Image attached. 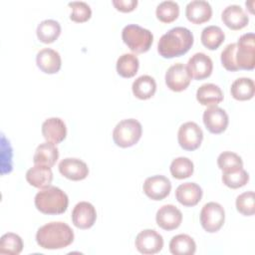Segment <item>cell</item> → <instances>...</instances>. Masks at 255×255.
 Segmentation results:
<instances>
[{
	"instance_id": "1",
	"label": "cell",
	"mask_w": 255,
	"mask_h": 255,
	"mask_svg": "<svg viewBox=\"0 0 255 255\" xmlns=\"http://www.w3.org/2000/svg\"><path fill=\"white\" fill-rule=\"evenodd\" d=\"M193 41V34L189 29L177 26L160 37L157 43V52L165 59L180 57L189 51Z\"/></svg>"
},
{
	"instance_id": "2",
	"label": "cell",
	"mask_w": 255,
	"mask_h": 255,
	"mask_svg": "<svg viewBox=\"0 0 255 255\" xmlns=\"http://www.w3.org/2000/svg\"><path fill=\"white\" fill-rule=\"evenodd\" d=\"M74 231L65 222L52 221L41 226L36 233L37 244L43 249H63L74 241Z\"/></svg>"
},
{
	"instance_id": "3",
	"label": "cell",
	"mask_w": 255,
	"mask_h": 255,
	"mask_svg": "<svg viewBox=\"0 0 255 255\" xmlns=\"http://www.w3.org/2000/svg\"><path fill=\"white\" fill-rule=\"evenodd\" d=\"M34 203L40 212L48 215H57L67 210L69 198L61 188L49 185L36 193Z\"/></svg>"
},
{
	"instance_id": "4",
	"label": "cell",
	"mask_w": 255,
	"mask_h": 255,
	"mask_svg": "<svg viewBox=\"0 0 255 255\" xmlns=\"http://www.w3.org/2000/svg\"><path fill=\"white\" fill-rule=\"evenodd\" d=\"M122 39L131 52L141 54L150 49L153 35L148 29L136 24H128L123 28Z\"/></svg>"
},
{
	"instance_id": "5",
	"label": "cell",
	"mask_w": 255,
	"mask_h": 255,
	"mask_svg": "<svg viewBox=\"0 0 255 255\" xmlns=\"http://www.w3.org/2000/svg\"><path fill=\"white\" fill-rule=\"evenodd\" d=\"M142 127L135 119H126L117 124L113 130V139L120 147L134 145L140 138Z\"/></svg>"
},
{
	"instance_id": "6",
	"label": "cell",
	"mask_w": 255,
	"mask_h": 255,
	"mask_svg": "<svg viewBox=\"0 0 255 255\" xmlns=\"http://www.w3.org/2000/svg\"><path fill=\"white\" fill-rule=\"evenodd\" d=\"M235 62L239 70H253L255 67V35L245 33L236 43Z\"/></svg>"
},
{
	"instance_id": "7",
	"label": "cell",
	"mask_w": 255,
	"mask_h": 255,
	"mask_svg": "<svg viewBox=\"0 0 255 255\" xmlns=\"http://www.w3.org/2000/svg\"><path fill=\"white\" fill-rule=\"evenodd\" d=\"M225 220V211L221 204L210 201L203 205L200 211V223L208 233L217 232Z\"/></svg>"
},
{
	"instance_id": "8",
	"label": "cell",
	"mask_w": 255,
	"mask_h": 255,
	"mask_svg": "<svg viewBox=\"0 0 255 255\" xmlns=\"http://www.w3.org/2000/svg\"><path fill=\"white\" fill-rule=\"evenodd\" d=\"M202 139L203 131L196 123L186 122L179 127L177 140L181 148L190 151L195 150L200 146Z\"/></svg>"
},
{
	"instance_id": "9",
	"label": "cell",
	"mask_w": 255,
	"mask_h": 255,
	"mask_svg": "<svg viewBox=\"0 0 255 255\" xmlns=\"http://www.w3.org/2000/svg\"><path fill=\"white\" fill-rule=\"evenodd\" d=\"M136 250L144 255L158 253L163 247V238L153 229H144L140 231L134 240Z\"/></svg>"
},
{
	"instance_id": "10",
	"label": "cell",
	"mask_w": 255,
	"mask_h": 255,
	"mask_svg": "<svg viewBox=\"0 0 255 255\" xmlns=\"http://www.w3.org/2000/svg\"><path fill=\"white\" fill-rule=\"evenodd\" d=\"M191 79L187 67L182 63L171 65L165 73V84L173 92L184 91L189 86Z\"/></svg>"
},
{
	"instance_id": "11",
	"label": "cell",
	"mask_w": 255,
	"mask_h": 255,
	"mask_svg": "<svg viewBox=\"0 0 255 255\" xmlns=\"http://www.w3.org/2000/svg\"><path fill=\"white\" fill-rule=\"evenodd\" d=\"M142 189L148 198L152 200H162L170 193L171 182L166 176L156 174L145 178Z\"/></svg>"
},
{
	"instance_id": "12",
	"label": "cell",
	"mask_w": 255,
	"mask_h": 255,
	"mask_svg": "<svg viewBox=\"0 0 255 255\" xmlns=\"http://www.w3.org/2000/svg\"><path fill=\"white\" fill-rule=\"evenodd\" d=\"M202 120L207 130L215 134L223 132L227 128L229 123L227 113L217 106L208 107L203 112Z\"/></svg>"
},
{
	"instance_id": "13",
	"label": "cell",
	"mask_w": 255,
	"mask_h": 255,
	"mask_svg": "<svg viewBox=\"0 0 255 255\" xmlns=\"http://www.w3.org/2000/svg\"><path fill=\"white\" fill-rule=\"evenodd\" d=\"M96 219V208L88 201H80L73 208L72 221L77 228L89 229L95 224Z\"/></svg>"
},
{
	"instance_id": "14",
	"label": "cell",
	"mask_w": 255,
	"mask_h": 255,
	"mask_svg": "<svg viewBox=\"0 0 255 255\" xmlns=\"http://www.w3.org/2000/svg\"><path fill=\"white\" fill-rule=\"evenodd\" d=\"M60 173L70 180H83L89 174V167L85 161L76 157H66L59 163Z\"/></svg>"
},
{
	"instance_id": "15",
	"label": "cell",
	"mask_w": 255,
	"mask_h": 255,
	"mask_svg": "<svg viewBox=\"0 0 255 255\" xmlns=\"http://www.w3.org/2000/svg\"><path fill=\"white\" fill-rule=\"evenodd\" d=\"M157 225L166 231H171L179 227L182 221L181 211L172 204L162 205L155 214Z\"/></svg>"
},
{
	"instance_id": "16",
	"label": "cell",
	"mask_w": 255,
	"mask_h": 255,
	"mask_svg": "<svg viewBox=\"0 0 255 255\" xmlns=\"http://www.w3.org/2000/svg\"><path fill=\"white\" fill-rule=\"evenodd\" d=\"M187 69L191 78L203 80L208 78L213 70V63L209 56L204 53H195L187 62Z\"/></svg>"
},
{
	"instance_id": "17",
	"label": "cell",
	"mask_w": 255,
	"mask_h": 255,
	"mask_svg": "<svg viewBox=\"0 0 255 255\" xmlns=\"http://www.w3.org/2000/svg\"><path fill=\"white\" fill-rule=\"evenodd\" d=\"M42 134L46 141L58 144L67 135V128L64 121L60 118H49L42 124Z\"/></svg>"
},
{
	"instance_id": "18",
	"label": "cell",
	"mask_w": 255,
	"mask_h": 255,
	"mask_svg": "<svg viewBox=\"0 0 255 255\" xmlns=\"http://www.w3.org/2000/svg\"><path fill=\"white\" fill-rule=\"evenodd\" d=\"M221 19L223 23L231 30H240L249 22L248 15L243 8L237 4L226 6L222 11Z\"/></svg>"
},
{
	"instance_id": "19",
	"label": "cell",
	"mask_w": 255,
	"mask_h": 255,
	"mask_svg": "<svg viewBox=\"0 0 255 255\" xmlns=\"http://www.w3.org/2000/svg\"><path fill=\"white\" fill-rule=\"evenodd\" d=\"M36 63L38 68L46 74H56L62 66L60 54L51 48L40 50L36 56Z\"/></svg>"
},
{
	"instance_id": "20",
	"label": "cell",
	"mask_w": 255,
	"mask_h": 255,
	"mask_svg": "<svg viewBox=\"0 0 255 255\" xmlns=\"http://www.w3.org/2000/svg\"><path fill=\"white\" fill-rule=\"evenodd\" d=\"M185 16L193 24H202L212 16L211 5L205 0H192L185 7Z\"/></svg>"
},
{
	"instance_id": "21",
	"label": "cell",
	"mask_w": 255,
	"mask_h": 255,
	"mask_svg": "<svg viewBox=\"0 0 255 255\" xmlns=\"http://www.w3.org/2000/svg\"><path fill=\"white\" fill-rule=\"evenodd\" d=\"M202 188L195 182H184L175 189V197L183 206L191 207L196 205L202 197Z\"/></svg>"
},
{
	"instance_id": "22",
	"label": "cell",
	"mask_w": 255,
	"mask_h": 255,
	"mask_svg": "<svg viewBox=\"0 0 255 255\" xmlns=\"http://www.w3.org/2000/svg\"><path fill=\"white\" fill-rule=\"evenodd\" d=\"M26 180L36 188H45L51 185L53 180V172L50 166L35 164L26 172Z\"/></svg>"
},
{
	"instance_id": "23",
	"label": "cell",
	"mask_w": 255,
	"mask_h": 255,
	"mask_svg": "<svg viewBox=\"0 0 255 255\" xmlns=\"http://www.w3.org/2000/svg\"><path fill=\"white\" fill-rule=\"evenodd\" d=\"M196 100L202 106H217L223 101V93L217 85L212 83H206L201 85L197 89Z\"/></svg>"
},
{
	"instance_id": "24",
	"label": "cell",
	"mask_w": 255,
	"mask_h": 255,
	"mask_svg": "<svg viewBox=\"0 0 255 255\" xmlns=\"http://www.w3.org/2000/svg\"><path fill=\"white\" fill-rule=\"evenodd\" d=\"M59 158V149L56 144L45 141L40 143L34 153L33 162L34 164H41L52 167Z\"/></svg>"
},
{
	"instance_id": "25",
	"label": "cell",
	"mask_w": 255,
	"mask_h": 255,
	"mask_svg": "<svg viewBox=\"0 0 255 255\" xmlns=\"http://www.w3.org/2000/svg\"><path fill=\"white\" fill-rule=\"evenodd\" d=\"M131 91L134 97L139 100L150 99L156 91L155 80L148 75L139 76L133 81Z\"/></svg>"
},
{
	"instance_id": "26",
	"label": "cell",
	"mask_w": 255,
	"mask_h": 255,
	"mask_svg": "<svg viewBox=\"0 0 255 255\" xmlns=\"http://www.w3.org/2000/svg\"><path fill=\"white\" fill-rule=\"evenodd\" d=\"M37 38L40 42L50 44L55 42L61 34V25L53 19H46L40 22L36 30Z\"/></svg>"
},
{
	"instance_id": "27",
	"label": "cell",
	"mask_w": 255,
	"mask_h": 255,
	"mask_svg": "<svg viewBox=\"0 0 255 255\" xmlns=\"http://www.w3.org/2000/svg\"><path fill=\"white\" fill-rule=\"evenodd\" d=\"M231 96L237 101H248L254 97L255 84L251 78H238L230 88Z\"/></svg>"
},
{
	"instance_id": "28",
	"label": "cell",
	"mask_w": 255,
	"mask_h": 255,
	"mask_svg": "<svg viewBox=\"0 0 255 255\" xmlns=\"http://www.w3.org/2000/svg\"><path fill=\"white\" fill-rule=\"evenodd\" d=\"M169 251L173 255H193L196 251V244L189 235L178 234L171 238Z\"/></svg>"
},
{
	"instance_id": "29",
	"label": "cell",
	"mask_w": 255,
	"mask_h": 255,
	"mask_svg": "<svg viewBox=\"0 0 255 255\" xmlns=\"http://www.w3.org/2000/svg\"><path fill=\"white\" fill-rule=\"evenodd\" d=\"M138 58L131 53H126L120 56L117 60L116 68L118 74L123 78H131L138 71Z\"/></svg>"
},
{
	"instance_id": "30",
	"label": "cell",
	"mask_w": 255,
	"mask_h": 255,
	"mask_svg": "<svg viewBox=\"0 0 255 255\" xmlns=\"http://www.w3.org/2000/svg\"><path fill=\"white\" fill-rule=\"evenodd\" d=\"M225 34L219 26L210 25L205 27L200 36L201 43L209 50H216L224 41Z\"/></svg>"
},
{
	"instance_id": "31",
	"label": "cell",
	"mask_w": 255,
	"mask_h": 255,
	"mask_svg": "<svg viewBox=\"0 0 255 255\" xmlns=\"http://www.w3.org/2000/svg\"><path fill=\"white\" fill-rule=\"evenodd\" d=\"M248 180L249 173L243 167H236L223 170L222 181L226 186L232 189L244 186L248 182Z\"/></svg>"
},
{
	"instance_id": "32",
	"label": "cell",
	"mask_w": 255,
	"mask_h": 255,
	"mask_svg": "<svg viewBox=\"0 0 255 255\" xmlns=\"http://www.w3.org/2000/svg\"><path fill=\"white\" fill-rule=\"evenodd\" d=\"M23 250L22 238L13 232L5 233L0 238V254L18 255Z\"/></svg>"
},
{
	"instance_id": "33",
	"label": "cell",
	"mask_w": 255,
	"mask_h": 255,
	"mask_svg": "<svg viewBox=\"0 0 255 255\" xmlns=\"http://www.w3.org/2000/svg\"><path fill=\"white\" fill-rule=\"evenodd\" d=\"M170 173L176 179H184L192 175L194 165L191 159L185 156L174 158L170 163Z\"/></svg>"
},
{
	"instance_id": "34",
	"label": "cell",
	"mask_w": 255,
	"mask_h": 255,
	"mask_svg": "<svg viewBox=\"0 0 255 255\" xmlns=\"http://www.w3.org/2000/svg\"><path fill=\"white\" fill-rule=\"evenodd\" d=\"M156 17L163 23H171L179 15V5L175 1L165 0L160 2L155 9Z\"/></svg>"
},
{
	"instance_id": "35",
	"label": "cell",
	"mask_w": 255,
	"mask_h": 255,
	"mask_svg": "<svg viewBox=\"0 0 255 255\" xmlns=\"http://www.w3.org/2000/svg\"><path fill=\"white\" fill-rule=\"evenodd\" d=\"M255 195L253 191H245L236 198L235 205L239 213L244 216H252L255 213Z\"/></svg>"
},
{
	"instance_id": "36",
	"label": "cell",
	"mask_w": 255,
	"mask_h": 255,
	"mask_svg": "<svg viewBox=\"0 0 255 255\" xmlns=\"http://www.w3.org/2000/svg\"><path fill=\"white\" fill-rule=\"evenodd\" d=\"M69 7H71V15L70 19L74 22L83 23L88 21L92 16V9L90 5L84 1H73L68 3Z\"/></svg>"
},
{
	"instance_id": "37",
	"label": "cell",
	"mask_w": 255,
	"mask_h": 255,
	"mask_svg": "<svg viewBox=\"0 0 255 255\" xmlns=\"http://www.w3.org/2000/svg\"><path fill=\"white\" fill-rule=\"evenodd\" d=\"M217 164L222 171L236 167H243L242 158L232 151L221 152L217 157Z\"/></svg>"
},
{
	"instance_id": "38",
	"label": "cell",
	"mask_w": 255,
	"mask_h": 255,
	"mask_svg": "<svg viewBox=\"0 0 255 255\" xmlns=\"http://www.w3.org/2000/svg\"><path fill=\"white\" fill-rule=\"evenodd\" d=\"M235 50L236 43H230L223 49L220 55L222 66L230 72H236L239 70L235 62Z\"/></svg>"
},
{
	"instance_id": "39",
	"label": "cell",
	"mask_w": 255,
	"mask_h": 255,
	"mask_svg": "<svg viewBox=\"0 0 255 255\" xmlns=\"http://www.w3.org/2000/svg\"><path fill=\"white\" fill-rule=\"evenodd\" d=\"M112 3L121 12H130L137 6V0H113Z\"/></svg>"
},
{
	"instance_id": "40",
	"label": "cell",
	"mask_w": 255,
	"mask_h": 255,
	"mask_svg": "<svg viewBox=\"0 0 255 255\" xmlns=\"http://www.w3.org/2000/svg\"><path fill=\"white\" fill-rule=\"evenodd\" d=\"M246 6H249V10L251 13H253V4H254V0H251V1H246Z\"/></svg>"
}]
</instances>
